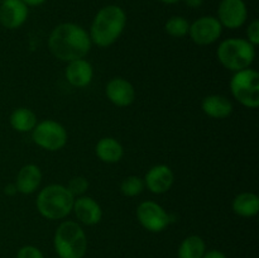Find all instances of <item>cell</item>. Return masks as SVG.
Instances as JSON below:
<instances>
[{
    "label": "cell",
    "instance_id": "obj_2",
    "mask_svg": "<svg viewBox=\"0 0 259 258\" xmlns=\"http://www.w3.org/2000/svg\"><path fill=\"white\" fill-rule=\"evenodd\" d=\"M126 25V13L121 7L109 4L101 8L94 17L89 35L93 42L100 48L114 45L123 34Z\"/></svg>",
    "mask_w": 259,
    "mask_h": 258
},
{
    "label": "cell",
    "instance_id": "obj_24",
    "mask_svg": "<svg viewBox=\"0 0 259 258\" xmlns=\"http://www.w3.org/2000/svg\"><path fill=\"white\" fill-rule=\"evenodd\" d=\"M67 190L73 195V197H78L85 195V192L89 189V181L83 176H75L68 181Z\"/></svg>",
    "mask_w": 259,
    "mask_h": 258
},
{
    "label": "cell",
    "instance_id": "obj_6",
    "mask_svg": "<svg viewBox=\"0 0 259 258\" xmlns=\"http://www.w3.org/2000/svg\"><path fill=\"white\" fill-rule=\"evenodd\" d=\"M230 91L235 100L248 109L259 106V73L253 68L234 72L230 78Z\"/></svg>",
    "mask_w": 259,
    "mask_h": 258
},
{
    "label": "cell",
    "instance_id": "obj_17",
    "mask_svg": "<svg viewBox=\"0 0 259 258\" xmlns=\"http://www.w3.org/2000/svg\"><path fill=\"white\" fill-rule=\"evenodd\" d=\"M201 109L207 116L212 119H225L232 115L233 103L224 95L214 94L202 99Z\"/></svg>",
    "mask_w": 259,
    "mask_h": 258
},
{
    "label": "cell",
    "instance_id": "obj_7",
    "mask_svg": "<svg viewBox=\"0 0 259 258\" xmlns=\"http://www.w3.org/2000/svg\"><path fill=\"white\" fill-rule=\"evenodd\" d=\"M32 139L40 148L56 152L67 144L68 134L62 124L52 119H47L37 123L32 131Z\"/></svg>",
    "mask_w": 259,
    "mask_h": 258
},
{
    "label": "cell",
    "instance_id": "obj_10",
    "mask_svg": "<svg viewBox=\"0 0 259 258\" xmlns=\"http://www.w3.org/2000/svg\"><path fill=\"white\" fill-rule=\"evenodd\" d=\"M218 20L223 28L238 29L248 19V8L244 0H222L218 5Z\"/></svg>",
    "mask_w": 259,
    "mask_h": 258
},
{
    "label": "cell",
    "instance_id": "obj_26",
    "mask_svg": "<svg viewBox=\"0 0 259 258\" xmlns=\"http://www.w3.org/2000/svg\"><path fill=\"white\" fill-rule=\"evenodd\" d=\"M17 258H45V254L35 245H23L18 250Z\"/></svg>",
    "mask_w": 259,
    "mask_h": 258
},
{
    "label": "cell",
    "instance_id": "obj_18",
    "mask_svg": "<svg viewBox=\"0 0 259 258\" xmlns=\"http://www.w3.org/2000/svg\"><path fill=\"white\" fill-rule=\"evenodd\" d=\"M95 153L105 163H118L124 156V148L118 139L104 137L96 143Z\"/></svg>",
    "mask_w": 259,
    "mask_h": 258
},
{
    "label": "cell",
    "instance_id": "obj_4",
    "mask_svg": "<svg viewBox=\"0 0 259 258\" xmlns=\"http://www.w3.org/2000/svg\"><path fill=\"white\" fill-rule=\"evenodd\" d=\"M88 247V235L77 222L65 220L58 225L53 235V248L57 257L83 258Z\"/></svg>",
    "mask_w": 259,
    "mask_h": 258
},
{
    "label": "cell",
    "instance_id": "obj_23",
    "mask_svg": "<svg viewBox=\"0 0 259 258\" xmlns=\"http://www.w3.org/2000/svg\"><path fill=\"white\" fill-rule=\"evenodd\" d=\"M144 189H146V185H144L143 179L136 175L125 177L120 184V192L126 197L138 196L143 192Z\"/></svg>",
    "mask_w": 259,
    "mask_h": 258
},
{
    "label": "cell",
    "instance_id": "obj_9",
    "mask_svg": "<svg viewBox=\"0 0 259 258\" xmlns=\"http://www.w3.org/2000/svg\"><path fill=\"white\" fill-rule=\"evenodd\" d=\"M224 28L217 17L202 15L195 22L190 23L189 35L197 46H209L219 40Z\"/></svg>",
    "mask_w": 259,
    "mask_h": 258
},
{
    "label": "cell",
    "instance_id": "obj_27",
    "mask_svg": "<svg viewBox=\"0 0 259 258\" xmlns=\"http://www.w3.org/2000/svg\"><path fill=\"white\" fill-rule=\"evenodd\" d=\"M202 258H228V257L224 252H222V250L210 249L205 252V254L202 255Z\"/></svg>",
    "mask_w": 259,
    "mask_h": 258
},
{
    "label": "cell",
    "instance_id": "obj_21",
    "mask_svg": "<svg viewBox=\"0 0 259 258\" xmlns=\"http://www.w3.org/2000/svg\"><path fill=\"white\" fill-rule=\"evenodd\" d=\"M206 252L205 240L200 235H189L180 244L177 250L179 258H202Z\"/></svg>",
    "mask_w": 259,
    "mask_h": 258
},
{
    "label": "cell",
    "instance_id": "obj_1",
    "mask_svg": "<svg viewBox=\"0 0 259 258\" xmlns=\"http://www.w3.org/2000/svg\"><path fill=\"white\" fill-rule=\"evenodd\" d=\"M93 42L89 32L76 23L56 25L48 37L50 52L63 62L85 58L91 51Z\"/></svg>",
    "mask_w": 259,
    "mask_h": 258
},
{
    "label": "cell",
    "instance_id": "obj_19",
    "mask_svg": "<svg viewBox=\"0 0 259 258\" xmlns=\"http://www.w3.org/2000/svg\"><path fill=\"white\" fill-rule=\"evenodd\" d=\"M233 211L242 218H253L259 212V197L254 192H240L233 200Z\"/></svg>",
    "mask_w": 259,
    "mask_h": 258
},
{
    "label": "cell",
    "instance_id": "obj_16",
    "mask_svg": "<svg viewBox=\"0 0 259 258\" xmlns=\"http://www.w3.org/2000/svg\"><path fill=\"white\" fill-rule=\"evenodd\" d=\"M40 182H42V171L39 167L37 164L28 163L19 169L14 184L18 192L23 195H30L37 191Z\"/></svg>",
    "mask_w": 259,
    "mask_h": 258
},
{
    "label": "cell",
    "instance_id": "obj_30",
    "mask_svg": "<svg viewBox=\"0 0 259 258\" xmlns=\"http://www.w3.org/2000/svg\"><path fill=\"white\" fill-rule=\"evenodd\" d=\"M4 192L7 195H10V196H12V195L17 194L18 190H17V186H15V184H8L7 186H5Z\"/></svg>",
    "mask_w": 259,
    "mask_h": 258
},
{
    "label": "cell",
    "instance_id": "obj_15",
    "mask_svg": "<svg viewBox=\"0 0 259 258\" xmlns=\"http://www.w3.org/2000/svg\"><path fill=\"white\" fill-rule=\"evenodd\" d=\"M65 77L73 88H86L94 78V67L88 60H80L67 62L65 70Z\"/></svg>",
    "mask_w": 259,
    "mask_h": 258
},
{
    "label": "cell",
    "instance_id": "obj_22",
    "mask_svg": "<svg viewBox=\"0 0 259 258\" xmlns=\"http://www.w3.org/2000/svg\"><path fill=\"white\" fill-rule=\"evenodd\" d=\"M190 23L181 15H174L164 24V30L168 35L174 38H184L189 34Z\"/></svg>",
    "mask_w": 259,
    "mask_h": 258
},
{
    "label": "cell",
    "instance_id": "obj_29",
    "mask_svg": "<svg viewBox=\"0 0 259 258\" xmlns=\"http://www.w3.org/2000/svg\"><path fill=\"white\" fill-rule=\"evenodd\" d=\"M27 7H39V5L45 4L47 0H22Z\"/></svg>",
    "mask_w": 259,
    "mask_h": 258
},
{
    "label": "cell",
    "instance_id": "obj_20",
    "mask_svg": "<svg viewBox=\"0 0 259 258\" xmlns=\"http://www.w3.org/2000/svg\"><path fill=\"white\" fill-rule=\"evenodd\" d=\"M9 123L14 131L19 133H28L37 125L38 119L34 111L28 108H17L10 114Z\"/></svg>",
    "mask_w": 259,
    "mask_h": 258
},
{
    "label": "cell",
    "instance_id": "obj_5",
    "mask_svg": "<svg viewBox=\"0 0 259 258\" xmlns=\"http://www.w3.org/2000/svg\"><path fill=\"white\" fill-rule=\"evenodd\" d=\"M218 61L232 72L245 70L255 58V47L245 38H228L220 42L217 50Z\"/></svg>",
    "mask_w": 259,
    "mask_h": 258
},
{
    "label": "cell",
    "instance_id": "obj_14",
    "mask_svg": "<svg viewBox=\"0 0 259 258\" xmlns=\"http://www.w3.org/2000/svg\"><path fill=\"white\" fill-rule=\"evenodd\" d=\"M72 211L78 222L83 225H88V227L99 224L101 222V218H103V210H101L99 202L91 196H86V195L75 197Z\"/></svg>",
    "mask_w": 259,
    "mask_h": 258
},
{
    "label": "cell",
    "instance_id": "obj_12",
    "mask_svg": "<svg viewBox=\"0 0 259 258\" xmlns=\"http://www.w3.org/2000/svg\"><path fill=\"white\" fill-rule=\"evenodd\" d=\"M147 189L156 195L166 194L175 182V174L167 164H156L151 167L143 179Z\"/></svg>",
    "mask_w": 259,
    "mask_h": 258
},
{
    "label": "cell",
    "instance_id": "obj_28",
    "mask_svg": "<svg viewBox=\"0 0 259 258\" xmlns=\"http://www.w3.org/2000/svg\"><path fill=\"white\" fill-rule=\"evenodd\" d=\"M182 2H184L189 8H192V9L200 8L204 4V0H182Z\"/></svg>",
    "mask_w": 259,
    "mask_h": 258
},
{
    "label": "cell",
    "instance_id": "obj_11",
    "mask_svg": "<svg viewBox=\"0 0 259 258\" xmlns=\"http://www.w3.org/2000/svg\"><path fill=\"white\" fill-rule=\"evenodd\" d=\"M29 7L22 0H3L0 4V24L7 29H18L28 19Z\"/></svg>",
    "mask_w": 259,
    "mask_h": 258
},
{
    "label": "cell",
    "instance_id": "obj_25",
    "mask_svg": "<svg viewBox=\"0 0 259 258\" xmlns=\"http://www.w3.org/2000/svg\"><path fill=\"white\" fill-rule=\"evenodd\" d=\"M245 34H247V38L245 39L249 43H252L254 47H257L259 45V20L253 19L252 22L248 24L247 30H245Z\"/></svg>",
    "mask_w": 259,
    "mask_h": 258
},
{
    "label": "cell",
    "instance_id": "obj_31",
    "mask_svg": "<svg viewBox=\"0 0 259 258\" xmlns=\"http://www.w3.org/2000/svg\"><path fill=\"white\" fill-rule=\"evenodd\" d=\"M158 2L163 3V4H167V5H174V4H177V3L182 2V0H158Z\"/></svg>",
    "mask_w": 259,
    "mask_h": 258
},
{
    "label": "cell",
    "instance_id": "obj_3",
    "mask_svg": "<svg viewBox=\"0 0 259 258\" xmlns=\"http://www.w3.org/2000/svg\"><path fill=\"white\" fill-rule=\"evenodd\" d=\"M73 201L75 197L65 185L51 184L38 192L35 206L45 219L62 220L72 212Z\"/></svg>",
    "mask_w": 259,
    "mask_h": 258
},
{
    "label": "cell",
    "instance_id": "obj_32",
    "mask_svg": "<svg viewBox=\"0 0 259 258\" xmlns=\"http://www.w3.org/2000/svg\"><path fill=\"white\" fill-rule=\"evenodd\" d=\"M55 258H60V257H55Z\"/></svg>",
    "mask_w": 259,
    "mask_h": 258
},
{
    "label": "cell",
    "instance_id": "obj_13",
    "mask_svg": "<svg viewBox=\"0 0 259 258\" xmlns=\"http://www.w3.org/2000/svg\"><path fill=\"white\" fill-rule=\"evenodd\" d=\"M105 95L115 106L125 108L136 100V89L125 78L114 77L106 83Z\"/></svg>",
    "mask_w": 259,
    "mask_h": 258
},
{
    "label": "cell",
    "instance_id": "obj_8",
    "mask_svg": "<svg viewBox=\"0 0 259 258\" xmlns=\"http://www.w3.org/2000/svg\"><path fill=\"white\" fill-rule=\"evenodd\" d=\"M137 219L139 224L151 233H161L171 223L168 212L156 201H143L137 207Z\"/></svg>",
    "mask_w": 259,
    "mask_h": 258
}]
</instances>
